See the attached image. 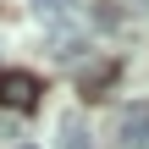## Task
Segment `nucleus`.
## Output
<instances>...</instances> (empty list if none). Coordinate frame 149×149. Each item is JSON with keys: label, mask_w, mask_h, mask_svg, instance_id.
<instances>
[{"label": "nucleus", "mask_w": 149, "mask_h": 149, "mask_svg": "<svg viewBox=\"0 0 149 149\" xmlns=\"http://www.w3.org/2000/svg\"><path fill=\"white\" fill-rule=\"evenodd\" d=\"M0 105L33 111V105H39V77H33V72H0Z\"/></svg>", "instance_id": "nucleus-1"}, {"label": "nucleus", "mask_w": 149, "mask_h": 149, "mask_svg": "<svg viewBox=\"0 0 149 149\" xmlns=\"http://www.w3.org/2000/svg\"><path fill=\"white\" fill-rule=\"evenodd\" d=\"M116 149H149V105H127L116 116Z\"/></svg>", "instance_id": "nucleus-2"}, {"label": "nucleus", "mask_w": 149, "mask_h": 149, "mask_svg": "<svg viewBox=\"0 0 149 149\" xmlns=\"http://www.w3.org/2000/svg\"><path fill=\"white\" fill-rule=\"evenodd\" d=\"M55 149H94L88 144V116H83V111H61V122H55Z\"/></svg>", "instance_id": "nucleus-3"}, {"label": "nucleus", "mask_w": 149, "mask_h": 149, "mask_svg": "<svg viewBox=\"0 0 149 149\" xmlns=\"http://www.w3.org/2000/svg\"><path fill=\"white\" fill-rule=\"evenodd\" d=\"M77 11H83V0H33V17L50 22V28H66Z\"/></svg>", "instance_id": "nucleus-4"}, {"label": "nucleus", "mask_w": 149, "mask_h": 149, "mask_svg": "<svg viewBox=\"0 0 149 149\" xmlns=\"http://www.w3.org/2000/svg\"><path fill=\"white\" fill-rule=\"evenodd\" d=\"M83 94H100V88H111L116 83V61H100V66H83Z\"/></svg>", "instance_id": "nucleus-5"}, {"label": "nucleus", "mask_w": 149, "mask_h": 149, "mask_svg": "<svg viewBox=\"0 0 149 149\" xmlns=\"http://www.w3.org/2000/svg\"><path fill=\"white\" fill-rule=\"evenodd\" d=\"M83 50H88V44H83L77 33H66V28L50 33V55H55V61H72V55H83Z\"/></svg>", "instance_id": "nucleus-6"}, {"label": "nucleus", "mask_w": 149, "mask_h": 149, "mask_svg": "<svg viewBox=\"0 0 149 149\" xmlns=\"http://www.w3.org/2000/svg\"><path fill=\"white\" fill-rule=\"evenodd\" d=\"M94 22H100V28H122V11H116L111 0H94Z\"/></svg>", "instance_id": "nucleus-7"}, {"label": "nucleus", "mask_w": 149, "mask_h": 149, "mask_svg": "<svg viewBox=\"0 0 149 149\" xmlns=\"http://www.w3.org/2000/svg\"><path fill=\"white\" fill-rule=\"evenodd\" d=\"M122 17H149V0H111Z\"/></svg>", "instance_id": "nucleus-8"}, {"label": "nucleus", "mask_w": 149, "mask_h": 149, "mask_svg": "<svg viewBox=\"0 0 149 149\" xmlns=\"http://www.w3.org/2000/svg\"><path fill=\"white\" fill-rule=\"evenodd\" d=\"M22 149H33V144H22Z\"/></svg>", "instance_id": "nucleus-9"}]
</instances>
